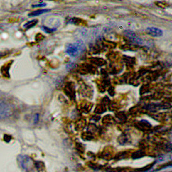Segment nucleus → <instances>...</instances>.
<instances>
[{
    "label": "nucleus",
    "instance_id": "obj_1",
    "mask_svg": "<svg viewBox=\"0 0 172 172\" xmlns=\"http://www.w3.org/2000/svg\"><path fill=\"white\" fill-rule=\"evenodd\" d=\"M20 166L26 172H30L35 168V162L28 156L19 155L17 158Z\"/></svg>",
    "mask_w": 172,
    "mask_h": 172
},
{
    "label": "nucleus",
    "instance_id": "obj_2",
    "mask_svg": "<svg viewBox=\"0 0 172 172\" xmlns=\"http://www.w3.org/2000/svg\"><path fill=\"white\" fill-rule=\"evenodd\" d=\"M85 48L83 41H79L75 43L69 44L66 48V53L69 56L75 57L79 54L80 52L83 51Z\"/></svg>",
    "mask_w": 172,
    "mask_h": 172
},
{
    "label": "nucleus",
    "instance_id": "obj_3",
    "mask_svg": "<svg viewBox=\"0 0 172 172\" xmlns=\"http://www.w3.org/2000/svg\"><path fill=\"white\" fill-rule=\"evenodd\" d=\"M13 114V109L6 102L0 100V119H5Z\"/></svg>",
    "mask_w": 172,
    "mask_h": 172
},
{
    "label": "nucleus",
    "instance_id": "obj_4",
    "mask_svg": "<svg viewBox=\"0 0 172 172\" xmlns=\"http://www.w3.org/2000/svg\"><path fill=\"white\" fill-rule=\"evenodd\" d=\"M124 34L128 38L130 39L131 41L139 45H142L143 43V41L142 39L137 36V35L133 31L130 30L125 31Z\"/></svg>",
    "mask_w": 172,
    "mask_h": 172
},
{
    "label": "nucleus",
    "instance_id": "obj_5",
    "mask_svg": "<svg viewBox=\"0 0 172 172\" xmlns=\"http://www.w3.org/2000/svg\"><path fill=\"white\" fill-rule=\"evenodd\" d=\"M146 31L148 34L156 38L160 37L163 34V32L162 30L157 28H155V27L147 28Z\"/></svg>",
    "mask_w": 172,
    "mask_h": 172
},
{
    "label": "nucleus",
    "instance_id": "obj_6",
    "mask_svg": "<svg viewBox=\"0 0 172 172\" xmlns=\"http://www.w3.org/2000/svg\"><path fill=\"white\" fill-rule=\"evenodd\" d=\"M12 63H13L12 60L7 63L5 64L4 65L2 68H1V73L4 77H9V70L10 69V67H11V65L12 64Z\"/></svg>",
    "mask_w": 172,
    "mask_h": 172
},
{
    "label": "nucleus",
    "instance_id": "obj_7",
    "mask_svg": "<svg viewBox=\"0 0 172 172\" xmlns=\"http://www.w3.org/2000/svg\"><path fill=\"white\" fill-rule=\"evenodd\" d=\"M51 11L50 9H39V10H36V11H34L32 13L28 14V16L29 17H35V16H37L40 15L44 13H47L48 11Z\"/></svg>",
    "mask_w": 172,
    "mask_h": 172
},
{
    "label": "nucleus",
    "instance_id": "obj_8",
    "mask_svg": "<svg viewBox=\"0 0 172 172\" xmlns=\"http://www.w3.org/2000/svg\"><path fill=\"white\" fill-rule=\"evenodd\" d=\"M38 20H32L24 24L23 26V27L26 30H28L29 28H32L33 27H34V26H36V24L38 23Z\"/></svg>",
    "mask_w": 172,
    "mask_h": 172
},
{
    "label": "nucleus",
    "instance_id": "obj_9",
    "mask_svg": "<svg viewBox=\"0 0 172 172\" xmlns=\"http://www.w3.org/2000/svg\"><path fill=\"white\" fill-rule=\"evenodd\" d=\"M35 168H36L37 172H43L45 169V166L43 162L41 161H35L34 163Z\"/></svg>",
    "mask_w": 172,
    "mask_h": 172
},
{
    "label": "nucleus",
    "instance_id": "obj_10",
    "mask_svg": "<svg viewBox=\"0 0 172 172\" xmlns=\"http://www.w3.org/2000/svg\"><path fill=\"white\" fill-rule=\"evenodd\" d=\"M144 156V153L142 151H136L132 155V158L134 159H139L143 157Z\"/></svg>",
    "mask_w": 172,
    "mask_h": 172
},
{
    "label": "nucleus",
    "instance_id": "obj_11",
    "mask_svg": "<svg viewBox=\"0 0 172 172\" xmlns=\"http://www.w3.org/2000/svg\"><path fill=\"white\" fill-rule=\"evenodd\" d=\"M41 30L43 31L46 33L50 34V33L54 32L56 30V28H48V27H46V26H41Z\"/></svg>",
    "mask_w": 172,
    "mask_h": 172
},
{
    "label": "nucleus",
    "instance_id": "obj_12",
    "mask_svg": "<svg viewBox=\"0 0 172 172\" xmlns=\"http://www.w3.org/2000/svg\"><path fill=\"white\" fill-rule=\"evenodd\" d=\"M4 141L5 142H6V143H9V142H11V136H9V135H8V134H5L4 136Z\"/></svg>",
    "mask_w": 172,
    "mask_h": 172
},
{
    "label": "nucleus",
    "instance_id": "obj_13",
    "mask_svg": "<svg viewBox=\"0 0 172 172\" xmlns=\"http://www.w3.org/2000/svg\"><path fill=\"white\" fill-rule=\"evenodd\" d=\"M46 5L45 3H41L40 4L34 5H33V7H43L45 6Z\"/></svg>",
    "mask_w": 172,
    "mask_h": 172
},
{
    "label": "nucleus",
    "instance_id": "obj_14",
    "mask_svg": "<svg viewBox=\"0 0 172 172\" xmlns=\"http://www.w3.org/2000/svg\"><path fill=\"white\" fill-rule=\"evenodd\" d=\"M39 120V114H36L35 115V118L34 119V121L35 123H37L38 122Z\"/></svg>",
    "mask_w": 172,
    "mask_h": 172
}]
</instances>
